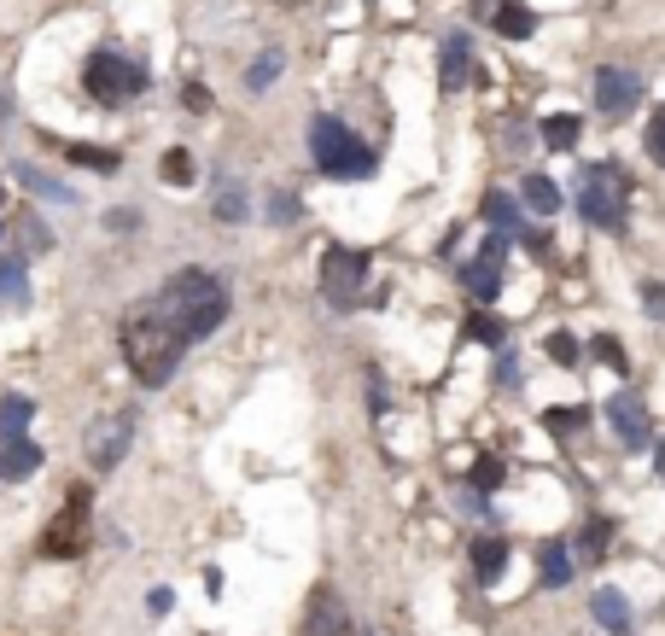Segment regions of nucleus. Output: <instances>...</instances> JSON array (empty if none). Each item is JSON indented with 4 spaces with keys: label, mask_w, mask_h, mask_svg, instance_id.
<instances>
[{
    "label": "nucleus",
    "mask_w": 665,
    "mask_h": 636,
    "mask_svg": "<svg viewBox=\"0 0 665 636\" xmlns=\"http://www.w3.org/2000/svg\"><path fill=\"white\" fill-rule=\"evenodd\" d=\"M158 316L163 321H176L181 327V339L193 344L204 333H217L222 316H228V286L217 275H204V269H176L170 280L158 286Z\"/></svg>",
    "instance_id": "1"
},
{
    "label": "nucleus",
    "mask_w": 665,
    "mask_h": 636,
    "mask_svg": "<svg viewBox=\"0 0 665 636\" xmlns=\"http://www.w3.org/2000/svg\"><path fill=\"white\" fill-rule=\"evenodd\" d=\"M187 351V339H181V327L176 321H163L158 316V304H147L140 316L123 321V362L135 368V380L140 385H163L176 374V362Z\"/></svg>",
    "instance_id": "2"
},
{
    "label": "nucleus",
    "mask_w": 665,
    "mask_h": 636,
    "mask_svg": "<svg viewBox=\"0 0 665 636\" xmlns=\"http://www.w3.org/2000/svg\"><path fill=\"white\" fill-rule=\"evenodd\" d=\"M309 158H316V170L332 176V181H362V176H373V152L345 129L339 117H316V123H309Z\"/></svg>",
    "instance_id": "3"
},
{
    "label": "nucleus",
    "mask_w": 665,
    "mask_h": 636,
    "mask_svg": "<svg viewBox=\"0 0 665 636\" xmlns=\"http://www.w3.org/2000/svg\"><path fill=\"white\" fill-rule=\"evenodd\" d=\"M625 204H631V176L619 163H590L578 176V211H584L590 229H625Z\"/></svg>",
    "instance_id": "4"
},
{
    "label": "nucleus",
    "mask_w": 665,
    "mask_h": 636,
    "mask_svg": "<svg viewBox=\"0 0 665 636\" xmlns=\"http://www.w3.org/2000/svg\"><path fill=\"white\" fill-rule=\"evenodd\" d=\"M147 65H135V59H123V53H94L88 65H82V88H88L99 106H123V99H135V94H147Z\"/></svg>",
    "instance_id": "5"
},
{
    "label": "nucleus",
    "mask_w": 665,
    "mask_h": 636,
    "mask_svg": "<svg viewBox=\"0 0 665 636\" xmlns=\"http://www.w3.org/2000/svg\"><path fill=\"white\" fill-rule=\"evenodd\" d=\"M88 502H94V490L88 485H71L65 508L53 515L48 538H41V555H48V561H76L82 549H88Z\"/></svg>",
    "instance_id": "6"
},
{
    "label": "nucleus",
    "mask_w": 665,
    "mask_h": 636,
    "mask_svg": "<svg viewBox=\"0 0 665 636\" xmlns=\"http://www.w3.org/2000/svg\"><path fill=\"white\" fill-rule=\"evenodd\" d=\"M368 252H357V245H332V252L321 257V293L332 310H357L362 304V280H368Z\"/></svg>",
    "instance_id": "7"
},
{
    "label": "nucleus",
    "mask_w": 665,
    "mask_h": 636,
    "mask_svg": "<svg viewBox=\"0 0 665 636\" xmlns=\"http://www.w3.org/2000/svg\"><path fill=\"white\" fill-rule=\"evenodd\" d=\"M129 438H135V415H106V421H94V433H88V462L99 467V474H112V467L129 456Z\"/></svg>",
    "instance_id": "8"
},
{
    "label": "nucleus",
    "mask_w": 665,
    "mask_h": 636,
    "mask_svg": "<svg viewBox=\"0 0 665 636\" xmlns=\"http://www.w3.org/2000/svg\"><path fill=\"white\" fill-rule=\"evenodd\" d=\"M636 99H642V76L636 71H625V65H601L595 71V112L625 117V112H636Z\"/></svg>",
    "instance_id": "9"
},
{
    "label": "nucleus",
    "mask_w": 665,
    "mask_h": 636,
    "mask_svg": "<svg viewBox=\"0 0 665 636\" xmlns=\"http://www.w3.org/2000/svg\"><path fill=\"white\" fill-rule=\"evenodd\" d=\"M503 257H508V234H490V240H485V252L462 269L467 293L479 298V304H490V298H496V286H503Z\"/></svg>",
    "instance_id": "10"
},
{
    "label": "nucleus",
    "mask_w": 665,
    "mask_h": 636,
    "mask_svg": "<svg viewBox=\"0 0 665 636\" xmlns=\"http://www.w3.org/2000/svg\"><path fill=\"white\" fill-rule=\"evenodd\" d=\"M608 421H613V433H619V444H625V449H642V444L654 438L648 409H642V398H636V392H619V398L608 403Z\"/></svg>",
    "instance_id": "11"
},
{
    "label": "nucleus",
    "mask_w": 665,
    "mask_h": 636,
    "mask_svg": "<svg viewBox=\"0 0 665 636\" xmlns=\"http://www.w3.org/2000/svg\"><path fill=\"white\" fill-rule=\"evenodd\" d=\"M304 636H368V630L350 619V607L332 596V590H321V596L309 602V625H304Z\"/></svg>",
    "instance_id": "12"
},
{
    "label": "nucleus",
    "mask_w": 665,
    "mask_h": 636,
    "mask_svg": "<svg viewBox=\"0 0 665 636\" xmlns=\"http://www.w3.org/2000/svg\"><path fill=\"white\" fill-rule=\"evenodd\" d=\"M439 82H444V94H455V88H467V82H473V47H467V35H450V41H444V71H439Z\"/></svg>",
    "instance_id": "13"
},
{
    "label": "nucleus",
    "mask_w": 665,
    "mask_h": 636,
    "mask_svg": "<svg viewBox=\"0 0 665 636\" xmlns=\"http://www.w3.org/2000/svg\"><path fill=\"white\" fill-rule=\"evenodd\" d=\"M30 298V275H24V257H0V316L24 310Z\"/></svg>",
    "instance_id": "14"
},
{
    "label": "nucleus",
    "mask_w": 665,
    "mask_h": 636,
    "mask_svg": "<svg viewBox=\"0 0 665 636\" xmlns=\"http://www.w3.org/2000/svg\"><path fill=\"white\" fill-rule=\"evenodd\" d=\"M35 467H41V444H35V438L0 444V479H30Z\"/></svg>",
    "instance_id": "15"
},
{
    "label": "nucleus",
    "mask_w": 665,
    "mask_h": 636,
    "mask_svg": "<svg viewBox=\"0 0 665 636\" xmlns=\"http://www.w3.org/2000/svg\"><path fill=\"white\" fill-rule=\"evenodd\" d=\"M490 30H496V35H508V41H526V35L537 30V12H531V7H519V0H496Z\"/></svg>",
    "instance_id": "16"
},
{
    "label": "nucleus",
    "mask_w": 665,
    "mask_h": 636,
    "mask_svg": "<svg viewBox=\"0 0 665 636\" xmlns=\"http://www.w3.org/2000/svg\"><path fill=\"white\" fill-rule=\"evenodd\" d=\"M508 566V543L503 538H473V572H479V584H496Z\"/></svg>",
    "instance_id": "17"
},
{
    "label": "nucleus",
    "mask_w": 665,
    "mask_h": 636,
    "mask_svg": "<svg viewBox=\"0 0 665 636\" xmlns=\"http://www.w3.org/2000/svg\"><path fill=\"white\" fill-rule=\"evenodd\" d=\"M485 222L496 234H526V222H519V204L496 188V193H485Z\"/></svg>",
    "instance_id": "18"
},
{
    "label": "nucleus",
    "mask_w": 665,
    "mask_h": 636,
    "mask_svg": "<svg viewBox=\"0 0 665 636\" xmlns=\"http://www.w3.org/2000/svg\"><path fill=\"white\" fill-rule=\"evenodd\" d=\"M30 421H35V403H30V398H0V444L24 438Z\"/></svg>",
    "instance_id": "19"
},
{
    "label": "nucleus",
    "mask_w": 665,
    "mask_h": 636,
    "mask_svg": "<svg viewBox=\"0 0 665 636\" xmlns=\"http://www.w3.org/2000/svg\"><path fill=\"white\" fill-rule=\"evenodd\" d=\"M537 566H543V584H549V590L572 584V555H567V543H543V549H537Z\"/></svg>",
    "instance_id": "20"
},
{
    "label": "nucleus",
    "mask_w": 665,
    "mask_h": 636,
    "mask_svg": "<svg viewBox=\"0 0 665 636\" xmlns=\"http://www.w3.org/2000/svg\"><path fill=\"white\" fill-rule=\"evenodd\" d=\"M519 193H526V204H531L537 216H555L560 211V188H555L549 176H526V188H519Z\"/></svg>",
    "instance_id": "21"
},
{
    "label": "nucleus",
    "mask_w": 665,
    "mask_h": 636,
    "mask_svg": "<svg viewBox=\"0 0 665 636\" xmlns=\"http://www.w3.org/2000/svg\"><path fill=\"white\" fill-rule=\"evenodd\" d=\"M595 619L608 630H625L631 625V602L619 596V590H595Z\"/></svg>",
    "instance_id": "22"
},
{
    "label": "nucleus",
    "mask_w": 665,
    "mask_h": 636,
    "mask_svg": "<svg viewBox=\"0 0 665 636\" xmlns=\"http://www.w3.org/2000/svg\"><path fill=\"white\" fill-rule=\"evenodd\" d=\"M578 135H584V123H578V117H567V112L543 123V140H549V152H572V147H578Z\"/></svg>",
    "instance_id": "23"
},
{
    "label": "nucleus",
    "mask_w": 665,
    "mask_h": 636,
    "mask_svg": "<svg viewBox=\"0 0 665 636\" xmlns=\"http://www.w3.org/2000/svg\"><path fill=\"white\" fill-rule=\"evenodd\" d=\"M71 163H82V170H94V176H117V152L112 147H65Z\"/></svg>",
    "instance_id": "24"
},
{
    "label": "nucleus",
    "mask_w": 665,
    "mask_h": 636,
    "mask_svg": "<svg viewBox=\"0 0 665 636\" xmlns=\"http://www.w3.org/2000/svg\"><path fill=\"white\" fill-rule=\"evenodd\" d=\"M158 176L170 181V188H187V181L199 176V170H193V152H181V147H170V152H163V163H158Z\"/></svg>",
    "instance_id": "25"
},
{
    "label": "nucleus",
    "mask_w": 665,
    "mask_h": 636,
    "mask_svg": "<svg viewBox=\"0 0 665 636\" xmlns=\"http://www.w3.org/2000/svg\"><path fill=\"white\" fill-rule=\"evenodd\" d=\"M467 339H479V344H508V321L473 310V316H467Z\"/></svg>",
    "instance_id": "26"
},
{
    "label": "nucleus",
    "mask_w": 665,
    "mask_h": 636,
    "mask_svg": "<svg viewBox=\"0 0 665 636\" xmlns=\"http://www.w3.org/2000/svg\"><path fill=\"white\" fill-rule=\"evenodd\" d=\"M608 531H613L608 520H590V526H584V543H578V549H584V561H601V555H608Z\"/></svg>",
    "instance_id": "27"
},
{
    "label": "nucleus",
    "mask_w": 665,
    "mask_h": 636,
    "mask_svg": "<svg viewBox=\"0 0 665 636\" xmlns=\"http://www.w3.org/2000/svg\"><path fill=\"white\" fill-rule=\"evenodd\" d=\"M211 211H217V222H240V216H245L240 188H217V204H211Z\"/></svg>",
    "instance_id": "28"
},
{
    "label": "nucleus",
    "mask_w": 665,
    "mask_h": 636,
    "mask_svg": "<svg viewBox=\"0 0 665 636\" xmlns=\"http://www.w3.org/2000/svg\"><path fill=\"white\" fill-rule=\"evenodd\" d=\"M281 76V53H263L252 71H245V88H268V82Z\"/></svg>",
    "instance_id": "29"
},
{
    "label": "nucleus",
    "mask_w": 665,
    "mask_h": 636,
    "mask_svg": "<svg viewBox=\"0 0 665 636\" xmlns=\"http://www.w3.org/2000/svg\"><path fill=\"white\" fill-rule=\"evenodd\" d=\"M503 474H508V467L496 462V456H479V462H473V485H479V490H496V485H503Z\"/></svg>",
    "instance_id": "30"
},
{
    "label": "nucleus",
    "mask_w": 665,
    "mask_h": 636,
    "mask_svg": "<svg viewBox=\"0 0 665 636\" xmlns=\"http://www.w3.org/2000/svg\"><path fill=\"white\" fill-rule=\"evenodd\" d=\"M543 426L549 433H572V426H584V409H549Z\"/></svg>",
    "instance_id": "31"
},
{
    "label": "nucleus",
    "mask_w": 665,
    "mask_h": 636,
    "mask_svg": "<svg viewBox=\"0 0 665 636\" xmlns=\"http://www.w3.org/2000/svg\"><path fill=\"white\" fill-rule=\"evenodd\" d=\"M549 357H555L560 368H572V362H578V339H572V333H549Z\"/></svg>",
    "instance_id": "32"
},
{
    "label": "nucleus",
    "mask_w": 665,
    "mask_h": 636,
    "mask_svg": "<svg viewBox=\"0 0 665 636\" xmlns=\"http://www.w3.org/2000/svg\"><path fill=\"white\" fill-rule=\"evenodd\" d=\"M18 176H24V181H30V188H35V193H48V199H59V204H65V199H71L65 188H59V181H48V176H41V170H30V163H24V170H18Z\"/></svg>",
    "instance_id": "33"
},
{
    "label": "nucleus",
    "mask_w": 665,
    "mask_h": 636,
    "mask_svg": "<svg viewBox=\"0 0 665 636\" xmlns=\"http://www.w3.org/2000/svg\"><path fill=\"white\" fill-rule=\"evenodd\" d=\"M595 357L608 362V368H619V374H625V351H619V339H595Z\"/></svg>",
    "instance_id": "34"
},
{
    "label": "nucleus",
    "mask_w": 665,
    "mask_h": 636,
    "mask_svg": "<svg viewBox=\"0 0 665 636\" xmlns=\"http://www.w3.org/2000/svg\"><path fill=\"white\" fill-rule=\"evenodd\" d=\"M648 152H654V163H665V112L648 123Z\"/></svg>",
    "instance_id": "35"
},
{
    "label": "nucleus",
    "mask_w": 665,
    "mask_h": 636,
    "mask_svg": "<svg viewBox=\"0 0 665 636\" xmlns=\"http://www.w3.org/2000/svg\"><path fill=\"white\" fill-rule=\"evenodd\" d=\"M24 245H30V252H48V245H53V234H48V229H41V222L30 216V222H24Z\"/></svg>",
    "instance_id": "36"
},
{
    "label": "nucleus",
    "mask_w": 665,
    "mask_h": 636,
    "mask_svg": "<svg viewBox=\"0 0 665 636\" xmlns=\"http://www.w3.org/2000/svg\"><path fill=\"white\" fill-rule=\"evenodd\" d=\"M275 222H298V199H293V193L275 199Z\"/></svg>",
    "instance_id": "37"
},
{
    "label": "nucleus",
    "mask_w": 665,
    "mask_h": 636,
    "mask_svg": "<svg viewBox=\"0 0 665 636\" xmlns=\"http://www.w3.org/2000/svg\"><path fill=\"white\" fill-rule=\"evenodd\" d=\"M187 106H193V112H211V94H204L199 82H187Z\"/></svg>",
    "instance_id": "38"
},
{
    "label": "nucleus",
    "mask_w": 665,
    "mask_h": 636,
    "mask_svg": "<svg viewBox=\"0 0 665 636\" xmlns=\"http://www.w3.org/2000/svg\"><path fill=\"white\" fill-rule=\"evenodd\" d=\"M642 298H648V316H665V286H648Z\"/></svg>",
    "instance_id": "39"
},
{
    "label": "nucleus",
    "mask_w": 665,
    "mask_h": 636,
    "mask_svg": "<svg viewBox=\"0 0 665 636\" xmlns=\"http://www.w3.org/2000/svg\"><path fill=\"white\" fill-rule=\"evenodd\" d=\"M0 129H7V94H0Z\"/></svg>",
    "instance_id": "40"
},
{
    "label": "nucleus",
    "mask_w": 665,
    "mask_h": 636,
    "mask_svg": "<svg viewBox=\"0 0 665 636\" xmlns=\"http://www.w3.org/2000/svg\"><path fill=\"white\" fill-rule=\"evenodd\" d=\"M654 462H659V474H665V444H659V456H654Z\"/></svg>",
    "instance_id": "41"
},
{
    "label": "nucleus",
    "mask_w": 665,
    "mask_h": 636,
    "mask_svg": "<svg viewBox=\"0 0 665 636\" xmlns=\"http://www.w3.org/2000/svg\"><path fill=\"white\" fill-rule=\"evenodd\" d=\"M0 211H7V188H0Z\"/></svg>",
    "instance_id": "42"
}]
</instances>
